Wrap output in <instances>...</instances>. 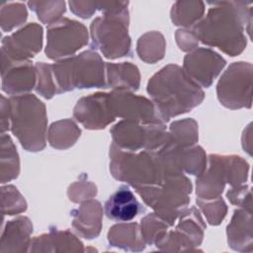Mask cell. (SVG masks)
I'll list each match as a JSON object with an SVG mask.
<instances>
[{
    "mask_svg": "<svg viewBox=\"0 0 253 253\" xmlns=\"http://www.w3.org/2000/svg\"><path fill=\"white\" fill-rule=\"evenodd\" d=\"M147 92L152 97L158 117L163 122L199 105L204 92L177 65H168L149 81Z\"/></svg>",
    "mask_w": 253,
    "mask_h": 253,
    "instance_id": "obj_1",
    "label": "cell"
},
{
    "mask_svg": "<svg viewBox=\"0 0 253 253\" xmlns=\"http://www.w3.org/2000/svg\"><path fill=\"white\" fill-rule=\"evenodd\" d=\"M213 7L207 17L194 28L195 36L204 43L217 46L234 56L246 42L242 34L241 17L237 14V2H210Z\"/></svg>",
    "mask_w": 253,
    "mask_h": 253,
    "instance_id": "obj_2",
    "label": "cell"
},
{
    "mask_svg": "<svg viewBox=\"0 0 253 253\" xmlns=\"http://www.w3.org/2000/svg\"><path fill=\"white\" fill-rule=\"evenodd\" d=\"M11 129L23 147L38 151L44 147L46 116L44 105L34 95L16 96L9 100Z\"/></svg>",
    "mask_w": 253,
    "mask_h": 253,
    "instance_id": "obj_3",
    "label": "cell"
},
{
    "mask_svg": "<svg viewBox=\"0 0 253 253\" xmlns=\"http://www.w3.org/2000/svg\"><path fill=\"white\" fill-rule=\"evenodd\" d=\"M49 66L55 93L74 88L105 87L104 62L97 52L88 50Z\"/></svg>",
    "mask_w": 253,
    "mask_h": 253,
    "instance_id": "obj_4",
    "label": "cell"
},
{
    "mask_svg": "<svg viewBox=\"0 0 253 253\" xmlns=\"http://www.w3.org/2000/svg\"><path fill=\"white\" fill-rule=\"evenodd\" d=\"M111 170L115 178L126 181L135 189L158 185L165 177L156 152L144 150L131 154L113 143L111 148Z\"/></svg>",
    "mask_w": 253,
    "mask_h": 253,
    "instance_id": "obj_5",
    "label": "cell"
},
{
    "mask_svg": "<svg viewBox=\"0 0 253 253\" xmlns=\"http://www.w3.org/2000/svg\"><path fill=\"white\" fill-rule=\"evenodd\" d=\"M127 2H117L103 17L91 25V48H99L105 56L116 58L130 54V41L127 35Z\"/></svg>",
    "mask_w": 253,
    "mask_h": 253,
    "instance_id": "obj_6",
    "label": "cell"
},
{
    "mask_svg": "<svg viewBox=\"0 0 253 253\" xmlns=\"http://www.w3.org/2000/svg\"><path fill=\"white\" fill-rule=\"evenodd\" d=\"M136 191L156 213L162 214V217L172 224L179 214L178 211L189 202L191 184L180 174L168 175L158 185L139 188Z\"/></svg>",
    "mask_w": 253,
    "mask_h": 253,
    "instance_id": "obj_7",
    "label": "cell"
},
{
    "mask_svg": "<svg viewBox=\"0 0 253 253\" xmlns=\"http://www.w3.org/2000/svg\"><path fill=\"white\" fill-rule=\"evenodd\" d=\"M88 42L84 25L69 19L51 23L47 28L45 52L51 59L70 55Z\"/></svg>",
    "mask_w": 253,
    "mask_h": 253,
    "instance_id": "obj_8",
    "label": "cell"
},
{
    "mask_svg": "<svg viewBox=\"0 0 253 253\" xmlns=\"http://www.w3.org/2000/svg\"><path fill=\"white\" fill-rule=\"evenodd\" d=\"M247 64L235 62L220 78L217 84V96L221 104L236 109L244 107L246 103L250 107L251 102V68L245 70Z\"/></svg>",
    "mask_w": 253,
    "mask_h": 253,
    "instance_id": "obj_9",
    "label": "cell"
},
{
    "mask_svg": "<svg viewBox=\"0 0 253 253\" xmlns=\"http://www.w3.org/2000/svg\"><path fill=\"white\" fill-rule=\"evenodd\" d=\"M42 27L36 23L29 24L22 30L6 37L2 42V59L7 61H27L42 46Z\"/></svg>",
    "mask_w": 253,
    "mask_h": 253,
    "instance_id": "obj_10",
    "label": "cell"
},
{
    "mask_svg": "<svg viewBox=\"0 0 253 253\" xmlns=\"http://www.w3.org/2000/svg\"><path fill=\"white\" fill-rule=\"evenodd\" d=\"M74 117L86 128L105 127L116 118L112 110L110 94L97 93L82 98L74 109Z\"/></svg>",
    "mask_w": 253,
    "mask_h": 253,
    "instance_id": "obj_11",
    "label": "cell"
},
{
    "mask_svg": "<svg viewBox=\"0 0 253 253\" xmlns=\"http://www.w3.org/2000/svg\"><path fill=\"white\" fill-rule=\"evenodd\" d=\"M225 65V60L211 49L199 48L185 57L186 74L204 87L211 85L212 79Z\"/></svg>",
    "mask_w": 253,
    "mask_h": 253,
    "instance_id": "obj_12",
    "label": "cell"
},
{
    "mask_svg": "<svg viewBox=\"0 0 253 253\" xmlns=\"http://www.w3.org/2000/svg\"><path fill=\"white\" fill-rule=\"evenodd\" d=\"M144 209L126 186H121L105 203L104 211L115 221H129Z\"/></svg>",
    "mask_w": 253,
    "mask_h": 253,
    "instance_id": "obj_13",
    "label": "cell"
},
{
    "mask_svg": "<svg viewBox=\"0 0 253 253\" xmlns=\"http://www.w3.org/2000/svg\"><path fill=\"white\" fill-rule=\"evenodd\" d=\"M7 69L2 70V89L8 94H21L33 89L35 72L29 61H7L2 63Z\"/></svg>",
    "mask_w": 253,
    "mask_h": 253,
    "instance_id": "obj_14",
    "label": "cell"
},
{
    "mask_svg": "<svg viewBox=\"0 0 253 253\" xmlns=\"http://www.w3.org/2000/svg\"><path fill=\"white\" fill-rule=\"evenodd\" d=\"M77 213L73 212V225L76 230L85 236V238H92L100 231L101 220V206L97 201H91L83 204L78 209Z\"/></svg>",
    "mask_w": 253,
    "mask_h": 253,
    "instance_id": "obj_15",
    "label": "cell"
},
{
    "mask_svg": "<svg viewBox=\"0 0 253 253\" xmlns=\"http://www.w3.org/2000/svg\"><path fill=\"white\" fill-rule=\"evenodd\" d=\"M108 79L110 85L117 90H126L127 88L136 90L139 83V74L135 66L128 62L122 64H107Z\"/></svg>",
    "mask_w": 253,
    "mask_h": 253,
    "instance_id": "obj_16",
    "label": "cell"
},
{
    "mask_svg": "<svg viewBox=\"0 0 253 253\" xmlns=\"http://www.w3.org/2000/svg\"><path fill=\"white\" fill-rule=\"evenodd\" d=\"M187 10L185 11L180 2H176L173 5L172 9V20L175 23V25L180 26H191L194 24L192 19L189 15H192V17L195 20H199L204 12V4L203 2H185Z\"/></svg>",
    "mask_w": 253,
    "mask_h": 253,
    "instance_id": "obj_17",
    "label": "cell"
},
{
    "mask_svg": "<svg viewBox=\"0 0 253 253\" xmlns=\"http://www.w3.org/2000/svg\"><path fill=\"white\" fill-rule=\"evenodd\" d=\"M27 18V11L24 4L11 3L1 9V26L3 31H10L23 23Z\"/></svg>",
    "mask_w": 253,
    "mask_h": 253,
    "instance_id": "obj_18",
    "label": "cell"
}]
</instances>
